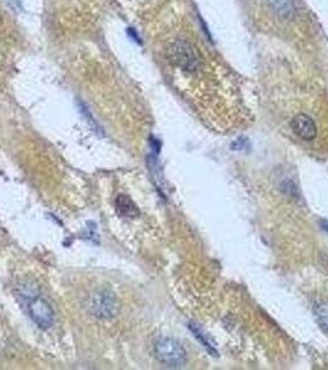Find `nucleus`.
<instances>
[{
	"label": "nucleus",
	"instance_id": "obj_3",
	"mask_svg": "<svg viewBox=\"0 0 328 370\" xmlns=\"http://www.w3.org/2000/svg\"><path fill=\"white\" fill-rule=\"evenodd\" d=\"M90 310L94 316L108 320V318H115L117 315L119 304L113 293L103 290L93 296L90 300Z\"/></svg>",
	"mask_w": 328,
	"mask_h": 370
},
{
	"label": "nucleus",
	"instance_id": "obj_2",
	"mask_svg": "<svg viewBox=\"0 0 328 370\" xmlns=\"http://www.w3.org/2000/svg\"><path fill=\"white\" fill-rule=\"evenodd\" d=\"M155 354L161 363L172 368H179L186 363L184 348L172 338H160L155 342Z\"/></svg>",
	"mask_w": 328,
	"mask_h": 370
},
{
	"label": "nucleus",
	"instance_id": "obj_8",
	"mask_svg": "<svg viewBox=\"0 0 328 370\" xmlns=\"http://www.w3.org/2000/svg\"><path fill=\"white\" fill-rule=\"evenodd\" d=\"M81 111L83 113V115L86 116V121H89V124H90V126H92L95 131H99L100 128H99V126H97V122H95V120L93 119L92 115H90V113H89V110L86 109V106L84 105L81 104Z\"/></svg>",
	"mask_w": 328,
	"mask_h": 370
},
{
	"label": "nucleus",
	"instance_id": "obj_7",
	"mask_svg": "<svg viewBox=\"0 0 328 370\" xmlns=\"http://www.w3.org/2000/svg\"><path fill=\"white\" fill-rule=\"evenodd\" d=\"M20 295L25 299H30V301L34 300L37 298V290L35 286H31L30 284H23L20 286Z\"/></svg>",
	"mask_w": 328,
	"mask_h": 370
},
{
	"label": "nucleus",
	"instance_id": "obj_9",
	"mask_svg": "<svg viewBox=\"0 0 328 370\" xmlns=\"http://www.w3.org/2000/svg\"><path fill=\"white\" fill-rule=\"evenodd\" d=\"M322 227L328 232V221H323Z\"/></svg>",
	"mask_w": 328,
	"mask_h": 370
},
{
	"label": "nucleus",
	"instance_id": "obj_5",
	"mask_svg": "<svg viewBox=\"0 0 328 370\" xmlns=\"http://www.w3.org/2000/svg\"><path fill=\"white\" fill-rule=\"evenodd\" d=\"M115 206L116 213L125 219H135L139 214L136 204L126 195H119L116 197Z\"/></svg>",
	"mask_w": 328,
	"mask_h": 370
},
{
	"label": "nucleus",
	"instance_id": "obj_1",
	"mask_svg": "<svg viewBox=\"0 0 328 370\" xmlns=\"http://www.w3.org/2000/svg\"><path fill=\"white\" fill-rule=\"evenodd\" d=\"M259 4V18L269 28L276 30H293L299 26L302 20V12H300L299 0H257ZM258 10V12H259Z\"/></svg>",
	"mask_w": 328,
	"mask_h": 370
},
{
	"label": "nucleus",
	"instance_id": "obj_4",
	"mask_svg": "<svg viewBox=\"0 0 328 370\" xmlns=\"http://www.w3.org/2000/svg\"><path fill=\"white\" fill-rule=\"evenodd\" d=\"M29 313L31 320L42 330H48L55 324L53 309L44 299L36 298L34 300L30 301Z\"/></svg>",
	"mask_w": 328,
	"mask_h": 370
},
{
	"label": "nucleus",
	"instance_id": "obj_6",
	"mask_svg": "<svg viewBox=\"0 0 328 370\" xmlns=\"http://www.w3.org/2000/svg\"><path fill=\"white\" fill-rule=\"evenodd\" d=\"M315 315L321 329L328 332V302H318L315 306Z\"/></svg>",
	"mask_w": 328,
	"mask_h": 370
}]
</instances>
